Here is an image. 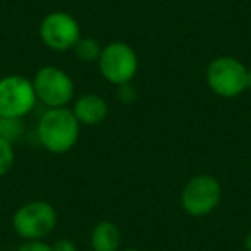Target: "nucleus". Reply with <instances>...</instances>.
Segmentation results:
<instances>
[{
	"instance_id": "obj_1",
	"label": "nucleus",
	"mask_w": 251,
	"mask_h": 251,
	"mask_svg": "<svg viewBox=\"0 0 251 251\" xmlns=\"http://www.w3.org/2000/svg\"><path fill=\"white\" fill-rule=\"evenodd\" d=\"M81 124L67 107L49 108L43 112L36 127V136L42 147L50 153H66L79 140Z\"/></svg>"
},
{
	"instance_id": "obj_2",
	"label": "nucleus",
	"mask_w": 251,
	"mask_h": 251,
	"mask_svg": "<svg viewBox=\"0 0 251 251\" xmlns=\"http://www.w3.org/2000/svg\"><path fill=\"white\" fill-rule=\"evenodd\" d=\"M206 83L217 97L236 98L248 90V67L236 57H217L206 67Z\"/></svg>"
},
{
	"instance_id": "obj_3",
	"label": "nucleus",
	"mask_w": 251,
	"mask_h": 251,
	"mask_svg": "<svg viewBox=\"0 0 251 251\" xmlns=\"http://www.w3.org/2000/svg\"><path fill=\"white\" fill-rule=\"evenodd\" d=\"M57 212L47 201H29L21 205L12 217V227L25 241L45 239L57 227Z\"/></svg>"
},
{
	"instance_id": "obj_4",
	"label": "nucleus",
	"mask_w": 251,
	"mask_h": 251,
	"mask_svg": "<svg viewBox=\"0 0 251 251\" xmlns=\"http://www.w3.org/2000/svg\"><path fill=\"white\" fill-rule=\"evenodd\" d=\"M138 55L131 45L124 42H110L101 47V53L98 57V69L105 81L110 84H126L131 83L136 76Z\"/></svg>"
},
{
	"instance_id": "obj_5",
	"label": "nucleus",
	"mask_w": 251,
	"mask_h": 251,
	"mask_svg": "<svg viewBox=\"0 0 251 251\" xmlns=\"http://www.w3.org/2000/svg\"><path fill=\"white\" fill-rule=\"evenodd\" d=\"M36 101L38 98L31 79L21 74L0 77V117H26Z\"/></svg>"
},
{
	"instance_id": "obj_6",
	"label": "nucleus",
	"mask_w": 251,
	"mask_h": 251,
	"mask_svg": "<svg viewBox=\"0 0 251 251\" xmlns=\"http://www.w3.org/2000/svg\"><path fill=\"white\" fill-rule=\"evenodd\" d=\"M36 98L49 108L67 107L74 98V81L57 66H45L33 77Z\"/></svg>"
},
{
	"instance_id": "obj_7",
	"label": "nucleus",
	"mask_w": 251,
	"mask_h": 251,
	"mask_svg": "<svg viewBox=\"0 0 251 251\" xmlns=\"http://www.w3.org/2000/svg\"><path fill=\"white\" fill-rule=\"evenodd\" d=\"M222 201V186L217 177L200 174L186 182L181 195V205L191 217H205Z\"/></svg>"
},
{
	"instance_id": "obj_8",
	"label": "nucleus",
	"mask_w": 251,
	"mask_h": 251,
	"mask_svg": "<svg viewBox=\"0 0 251 251\" xmlns=\"http://www.w3.org/2000/svg\"><path fill=\"white\" fill-rule=\"evenodd\" d=\"M40 38L50 50H55V52L73 50L77 40L81 38L79 23L69 12H50L40 25Z\"/></svg>"
},
{
	"instance_id": "obj_9",
	"label": "nucleus",
	"mask_w": 251,
	"mask_h": 251,
	"mask_svg": "<svg viewBox=\"0 0 251 251\" xmlns=\"http://www.w3.org/2000/svg\"><path fill=\"white\" fill-rule=\"evenodd\" d=\"M73 114L81 126H98L107 119L108 103L97 93L81 95L73 105Z\"/></svg>"
},
{
	"instance_id": "obj_10",
	"label": "nucleus",
	"mask_w": 251,
	"mask_h": 251,
	"mask_svg": "<svg viewBox=\"0 0 251 251\" xmlns=\"http://www.w3.org/2000/svg\"><path fill=\"white\" fill-rule=\"evenodd\" d=\"M91 250L93 251H119L121 250V230L110 220H101L91 230Z\"/></svg>"
},
{
	"instance_id": "obj_11",
	"label": "nucleus",
	"mask_w": 251,
	"mask_h": 251,
	"mask_svg": "<svg viewBox=\"0 0 251 251\" xmlns=\"http://www.w3.org/2000/svg\"><path fill=\"white\" fill-rule=\"evenodd\" d=\"M73 50L77 55V59L84 60V62H98V57L101 53L100 43L91 36H81Z\"/></svg>"
},
{
	"instance_id": "obj_12",
	"label": "nucleus",
	"mask_w": 251,
	"mask_h": 251,
	"mask_svg": "<svg viewBox=\"0 0 251 251\" xmlns=\"http://www.w3.org/2000/svg\"><path fill=\"white\" fill-rule=\"evenodd\" d=\"M23 133H25V124L23 119L16 117H0V136L4 140L16 143L18 140H21Z\"/></svg>"
},
{
	"instance_id": "obj_13",
	"label": "nucleus",
	"mask_w": 251,
	"mask_h": 251,
	"mask_svg": "<svg viewBox=\"0 0 251 251\" xmlns=\"http://www.w3.org/2000/svg\"><path fill=\"white\" fill-rule=\"evenodd\" d=\"M16 162V153H14V143L4 140L0 136V177L5 176L7 172H11V169L14 167Z\"/></svg>"
},
{
	"instance_id": "obj_14",
	"label": "nucleus",
	"mask_w": 251,
	"mask_h": 251,
	"mask_svg": "<svg viewBox=\"0 0 251 251\" xmlns=\"http://www.w3.org/2000/svg\"><path fill=\"white\" fill-rule=\"evenodd\" d=\"M117 98L121 103H131L136 98V90L131 86V83L119 84L117 86Z\"/></svg>"
},
{
	"instance_id": "obj_15",
	"label": "nucleus",
	"mask_w": 251,
	"mask_h": 251,
	"mask_svg": "<svg viewBox=\"0 0 251 251\" xmlns=\"http://www.w3.org/2000/svg\"><path fill=\"white\" fill-rule=\"evenodd\" d=\"M18 251H52V244L45 243L43 239L25 241V243L18 248Z\"/></svg>"
},
{
	"instance_id": "obj_16",
	"label": "nucleus",
	"mask_w": 251,
	"mask_h": 251,
	"mask_svg": "<svg viewBox=\"0 0 251 251\" xmlns=\"http://www.w3.org/2000/svg\"><path fill=\"white\" fill-rule=\"evenodd\" d=\"M52 251H77V248L73 241L64 237V239H59L52 244Z\"/></svg>"
},
{
	"instance_id": "obj_17",
	"label": "nucleus",
	"mask_w": 251,
	"mask_h": 251,
	"mask_svg": "<svg viewBox=\"0 0 251 251\" xmlns=\"http://www.w3.org/2000/svg\"><path fill=\"white\" fill-rule=\"evenodd\" d=\"M244 250L251 251V230L246 234V237H244Z\"/></svg>"
},
{
	"instance_id": "obj_18",
	"label": "nucleus",
	"mask_w": 251,
	"mask_h": 251,
	"mask_svg": "<svg viewBox=\"0 0 251 251\" xmlns=\"http://www.w3.org/2000/svg\"><path fill=\"white\" fill-rule=\"evenodd\" d=\"M248 88H251V71H248Z\"/></svg>"
},
{
	"instance_id": "obj_19",
	"label": "nucleus",
	"mask_w": 251,
	"mask_h": 251,
	"mask_svg": "<svg viewBox=\"0 0 251 251\" xmlns=\"http://www.w3.org/2000/svg\"><path fill=\"white\" fill-rule=\"evenodd\" d=\"M119 251H141V250H136V248H124V250H119Z\"/></svg>"
}]
</instances>
